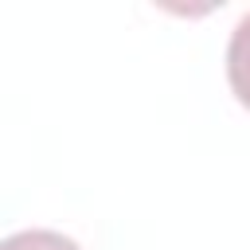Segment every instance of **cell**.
Here are the masks:
<instances>
[{
    "label": "cell",
    "mask_w": 250,
    "mask_h": 250,
    "mask_svg": "<svg viewBox=\"0 0 250 250\" xmlns=\"http://www.w3.org/2000/svg\"><path fill=\"white\" fill-rule=\"evenodd\" d=\"M227 78L242 105H250V12L234 23L227 43Z\"/></svg>",
    "instance_id": "6da1fadb"
},
{
    "label": "cell",
    "mask_w": 250,
    "mask_h": 250,
    "mask_svg": "<svg viewBox=\"0 0 250 250\" xmlns=\"http://www.w3.org/2000/svg\"><path fill=\"white\" fill-rule=\"evenodd\" d=\"M0 250H82L74 238L59 234V230H43V227H31V230H16L0 242Z\"/></svg>",
    "instance_id": "7a4b0ae2"
}]
</instances>
